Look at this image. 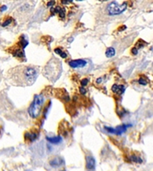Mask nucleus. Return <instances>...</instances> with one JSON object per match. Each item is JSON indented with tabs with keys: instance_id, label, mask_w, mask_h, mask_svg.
Segmentation results:
<instances>
[{
	"instance_id": "obj_1",
	"label": "nucleus",
	"mask_w": 153,
	"mask_h": 171,
	"mask_svg": "<svg viewBox=\"0 0 153 171\" xmlns=\"http://www.w3.org/2000/svg\"><path fill=\"white\" fill-rule=\"evenodd\" d=\"M39 75L37 67L31 66H19L12 68L8 72L9 82L15 86H30L34 84Z\"/></svg>"
},
{
	"instance_id": "obj_2",
	"label": "nucleus",
	"mask_w": 153,
	"mask_h": 171,
	"mask_svg": "<svg viewBox=\"0 0 153 171\" xmlns=\"http://www.w3.org/2000/svg\"><path fill=\"white\" fill-rule=\"evenodd\" d=\"M44 103V97L42 95H36L34 97L33 101H32L31 105L28 108V114L31 118L36 119L40 116V114L41 112V109L43 107Z\"/></svg>"
},
{
	"instance_id": "obj_3",
	"label": "nucleus",
	"mask_w": 153,
	"mask_h": 171,
	"mask_svg": "<svg viewBox=\"0 0 153 171\" xmlns=\"http://www.w3.org/2000/svg\"><path fill=\"white\" fill-rule=\"evenodd\" d=\"M61 73V64L56 60H52L44 68V75L49 80H55L59 77Z\"/></svg>"
},
{
	"instance_id": "obj_4",
	"label": "nucleus",
	"mask_w": 153,
	"mask_h": 171,
	"mask_svg": "<svg viewBox=\"0 0 153 171\" xmlns=\"http://www.w3.org/2000/svg\"><path fill=\"white\" fill-rule=\"evenodd\" d=\"M127 9V3L124 1H113L109 3L108 6L106 7V11L108 15L115 16L119 15L122 12H124Z\"/></svg>"
},
{
	"instance_id": "obj_5",
	"label": "nucleus",
	"mask_w": 153,
	"mask_h": 171,
	"mask_svg": "<svg viewBox=\"0 0 153 171\" xmlns=\"http://www.w3.org/2000/svg\"><path fill=\"white\" fill-rule=\"evenodd\" d=\"M130 125H128V124H122V125H119L117 126L116 128H112V127H108V126H105L104 129L108 132L110 134H116V135H121L123 134L124 132L127 130V128L129 127Z\"/></svg>"
},
{
	"instance_id": "obj_6",
	"label": "nucleus",
	"mask_w": 153,
	"mask_h": 171,
	"mask_svg": "<svg viewBox=\"0 0 153 171\" xmlns=\"http://www.w3.org/2000/svg\"><path fill=\"white\" fill-rule=\"evenodd\" d=\"M87 61L84 59H77V60H72L69 62V66L72 68H81L87 66Z\"/></svg>"
},
{
	"instance_id": "obj_7",
	"label": "nucleus",
	"mask_w": 153,
	"mask_h": 171,
	"mask_svg": "<svg viewBox=\"0 0 153 171\" xmlns=\"http://www.w3.org/2000/svg\"><path fill=\"white\" fill-rule=\"evenodd\" d=\"M64 163H65V161H64V159H63L62 157H59V156H58V157H55L54 159H52L51 161L49 162L50 166H53V167L61 166L62 165H64Z\"/></svg>"
},
{
	"instance_id": "obj_8",
	"label": "nucleus",
	"mask_w": 153,
	"mask_h": 171,
	"mask_svg": "<svg viewBox=\"0 0 153 171\" xmlns=\"http://www.w3.org/2000/svg\"><path fill=\"white\" fill-rule=\"evenodd\" d=\"M51 12H52V14H56L58 13V15H59V17L60 18H64L65 17V15H66V10H65V9L64 8H61V7H53V8L51 9Z\"/></svg>"
},
{
	"instance_id": "obj_9",
	"label": "nucleus",
	"mask_w": 153,
	"mask_h": 171,
	"mask_svg": "<svg viewBox=\"0 0 153 171\" xmlns=\"http://www.w3.org/2000/svg\"><path fill=\"white\" fill-rule=\"evenodd\" d=\"M96 166V161L93 156L88 155L87 157V168L90 171H93Z\"/></svg>"
},
{
	"instance_id": "obj_10",
	"label": "nucleus",
	"mask_w": 153,
	"mask_h": 171,
	"mask_svg": "<svg viewBox=\"0 0 153 171\" xmlns=\"http://www.w3.org/2000/svg\"><path fill=\"white\" fill-rule=\"evenodd\" d=\"M12 55L17 57V58H20V59H26V55H24V49L22 48H15L12 50Z\"/></svg>"
},
{
	"instance_id": "obj_11",
	"label": "nucleus",
	"mask_w": 153,
	"mask_h": 171,
	"mask_svg": "<svg viewBox=\"0 0 153 171\" xmlns=\"http://www.w3.org/2000/svg\"><path fill=\"white\" fill-rule=\"evenodd\" d=\"M125 86L124 85H120V84H114L112 86V91L116 95H122L124 92H125Z\"/></svg>"
},
{
	"instance_id": "obj_12",
	"label": "nucleus",
	"mask_w": 153,
	"mask_h": 171,
	"mask_svg": "<svg viewBox=\"0 0 153 171\" xmlns=\"http://www.w3.org/2000/svg\"><path fill=\"white\" fill-rule=\"evenodd\" d=\"M46 139H47L48 142L52 144H59L60 142L62 141V137L59 136L56 137H46Z\"/></svg>"
},
{
	"instance_id": "obj_13",
	"label": "nucleus",
	"mask_w": 153,
	"mask_h": 171,
	"mask_svg": "<svg viewBox=\"0 0 153 171\" xmlns=\"http://www.w3.org/2000/svg\"><path fill=\"white\" fill-rule=\"evenodd\" d=\"M37 137H38V133H26V135H24V138L30 142L37 139Z\"/></svg>"
},
{
	"instance_id": "obj_14",
	"label": "nucleus",
	"mask_w": 153,
	"mask_h": 171,
	"mask_svg": "<svg viewBox=\"0 0 153 171\" xmlns=\"http://www.w3.org/2000/svg\"><path fill=\"white\" fill-rule=\"evenodd\" d=\"M115 54H116V50L114 48L110 47V48H108L107 50H106L105 55H106V57H108V58H111V57L115 56Z\"/></svg>"
},
{
	"instance_id": "obj_15",
	"label": "nucleus",
	"mask_w": 153,
	"mask_h": 171,
	"mask_svg": "<svg viewBox=\"0 0 153 171\" xmlns=\"http://www.w3.org/2000/svg\"><path fill=\"white\" fill-rule=\"evenodd\" d=\"M18 45H19L22 49H24V48H26V46L28 45V41L26 40V38H24V36H22V37H21Z\"/></svg>"
},
{
	"instance_id": "obj_16",
	"label": "nucleus",
	"mask_w": 153,
	"mask_h": 171,
	"mask_svg": "<svg viewBox=\"0 0 153 171\" xmlns=\"http://www.w3.org/2000/svg\"><path fill=\"white\" fill-rule=\"evenodd\" d=\"M55 52L56 53V54H58V55H60V57H61V58H67V53L65 52H63L61 49L60 48H56V49H55Z\"/></svg>"
},
{
	"instance_id": "obj_17",
	"label": "nucleus",
	"mask_w": 153,
	"mask_h": 171,
	"mask_svg": "<svg viewBox=\"0 0 153 171\" xmlns=\"http://www.w3.org/2000/svg\"><path fill=\"white\" fill-rule=\"evenodd\" d=\"M131 161L135 162V163H142V159L140 158V156H137V155H131Z\"/></svg>"
},
{
	"instance_id": "obj_18",
	"label": "nucleus",
	"mask_w": 153,
	"mask_h": 171,
	"mask_svg": "<svg viewBox=\"0 0 153 171\" xmlns=\"http://www.w3.org/2000/svg\"><path fill=\"white\" fill-rule=\"evenodd\" d=\"M138 83L141 85H147L148 83V80L146 77H141L139 80H138Z\"/></svg>"
},
{
	"instance_id": "obj_19",
	"label": "nucleus",
	"mask_w": 153,
	"mask_h": 171,
	"mask_svg": "<svg viewBox=\"0 0 153 171\" xmlns=\"http://www.w3.org/2000/svg\"><path fill=\"white\" fill-rule=\"evenodd\" d=\"M12 18H7V19L4 21V23H2V26H8L9 24H10L12 23Z\"/></svg>"
},
{
	"instance_id": "obj_20",
	"label": "nucleus",
	"mask_w": 153,
	"mask_h": 171,
	"mask_svg": "<svg viewBox=\"0 0 153 171\" xmlns=\"http://www.w3.org/2000/svg\"><path fill=\"white\" fill-rule=\"evenodd\" d=\"M88 81H89V80L88 79H84L83 80L81 81V85H82V87H85L86 85L88 83Z\"/></svg>"
},
{
	"instance_id": "obj_21",
	"label": "nucleus",
	"mask_w": 153,
	"mask_h": 171,
	"mask_svg": "<svg viewBox=\"0 0 153 171\" xmlns=\"http://www.w3.org/2000/svg\"><path fill=\"white\" fill-rule=\"evenodd\" d=\"M80 93H81L82 95H86L87 94V90L84 87H81L80 88Z\"/></svg>"
},
{
	"instance_id": "obj_22",
	"label": "nucleus",
	"mask_w": 153,
	"mask_h": 171,
	"mask_svg": "<svg viewBox=\"0 0 153 171\" xmlns=\"http://www.w3.org/2000/svg\"><path fill=\"white\" fill-rule=\"evenodd\" d=\"M55 4H56L55 1H51V2H48L47 6H48V7H51V8H53V6H54Z\"/></svg>"
},
{
	"instance_id": "obj_23",
	"label": "nucleus",
	"mask_w": 153,
	"mask_h": 171,
	"mask_svg": "<svg viewBox=\"0 0 153 171\" xmlns=\"http://www.w3.org/2000/svg\"><path fill=\"white\" fill-rule=\"evenodd\" d=\"M131 52H133V54H137L138 50H137L136 48H133V50H131Z\"/></svg>"
},
{
	"instance_id": "obj_24",
	"label": "nucleus",
	"mask_w": 153,
	"mask_h": 171,
	"mask_svg": "<svg viewBox=\"0 0 153 171\" xmlns=\"http://www.w3.org/2000/svg\"><path fill=\"white\" fill-rule=\"evenodd\" d=\"M6 9H7V6H2L1 9H0V11H4Z\"/></svg>"
},
{
	"instance_id": "obj_25",
	"label": "nucleus",
	"mask_w": 153,
	"mask_h": 171,
	"mask_svg": "<svg viewBox=\"0 0 153 171\" xmlns=\"http://www.w3.org/2000/svg\"><path fill=\"white\" fill-rule=\"evenodd\" d=\"M63 4H70V3H72V1H62Z\"/></svg>"
},
{
	"instance_id": "obj_26",
	"label": "nucleus",
	"mask_w": 153,
	"mask_h": 171,
	"mask_svg": "<svg viewBox=\"0 0 153 171\" xmlns=\"http://www.w3.org/2000/svg\"><path fill=\"white\" fill-rule=\"evenodd\" d=\"M124 28H126V26H122L121 28H119V30H120V31H122V30H124Z\"/></svg>"
}]
</instances>
